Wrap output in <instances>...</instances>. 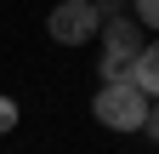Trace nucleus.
<instances>
[{
    "label": "nucleus",
    "mask_w": 159,
    "mask_h": 154,
    "mask_svg": "<svg viewBox=\"0 0 159 154\" xmlns=\"http://www.w3.org/2000/svg\"><path fill=\"white\" fill-rule=\"evenodd\" d=\"M91 108H97V120L114 126V131H142V120H148V108H153V103H148L136 86H102Z\"/></svg>",
    "instance_id": "1"
},
{
    "label": "nucleus",
    "mask_w": 159,
    "mask_h": 154,
    "mask_svg": "<svg viewBox=\"0 0 159 154\" xmlns=\"http://www.w3.org/2000/svg\"><path fill=\"white\" fill-rule=\"evenodd\" d=\"M97 29H102V17H97L91 0H63V6H51V17H46V34L57 46H85Z\"/></svg>",
    "instance_id": "2"
},
{
    "label": "nucleus",
    "mask_w": 159,
    "mask_h": 154,
    "mask_svg": "<svg viewBox=\"0 0 159 154\" xmlns=\"http://www.w3.org/2000/svg\"><path fill=\"white\" fill-rule=\"evenodd\" d=\"M142 131H148V137L159 143V108H148V120H142Z\"/></svg>",
    "instance_id": "8"
},
{
    "label": "nucleus",
    "mask_w": 159,
    "mask_h": 154,
    "mask_svg": "<svg viewBox=\"0 0 159 154\" xmlns=\"http://www.w3.org/2000/svg\"><path fill=\"white\" fill-rule=\"evenodd\" d=\"M91 6H97V17H102V23H108V17H125V12H119L125 0H91Z\"/></svg>",
    "instance_id": "7"
},
{
    "label": "nucleus",
    "mask_w": 159,
    "mask_h": 154,
    "mask_svg": "<svg viewBox=\"0 0 159 154\" xmlns=\"http://www.w3.org/2000/svg\"><path fill=\"white\" fill-rule=\"evenodd\" d=\"M11 126H17V103H11V97H0V137H6Z\"/></svg>",
    "instance_id": "6"
},
{
    "label": "nucleus",
    "mask_w": 159,
    "mask_h": 154,
    "mask_svg": "<svg viewBox=\"0 0 159 154\" xmlns=\"http://www.w3.org/2000/svg\"><path fill=\"white\" fill-rule=\"evenodd\" d=\"M131 12H136L131 17L136 29H159V0H131Z\"/></svg>",
    "instance_id": "5"
},
{
    "label": "nucleus",
    "mask_w": 159,
    "mask_h": 154,
    "mask_svg": "<svg viewBox=\"0 0 159 154\" xmlns=\"http://www.w3.org/2000/svg\"><path fill=\"white\" fill-rule=\"evenodd\" d=\"M142 29L131 23V17H108L102 23V57L108 63H136V51H142Z\"/></svg>",
    "instance_id": "3"
},
{
    "label": "nucleus",
    "mask_w": 159,
    "mask_h": 154,
    "mask_svg": "<svg viewBox=\"0 0 159 154\" xmlns=\"http://www.w3.org/2000/svg\"><path fill=\"white\" fill-rule=\"evenodd\" d=\"M131 86L142 91V97H159V40H148L142 51H136V63H131Z\"/></svg>",
    "instance_id": "4"
}]
</instances>
